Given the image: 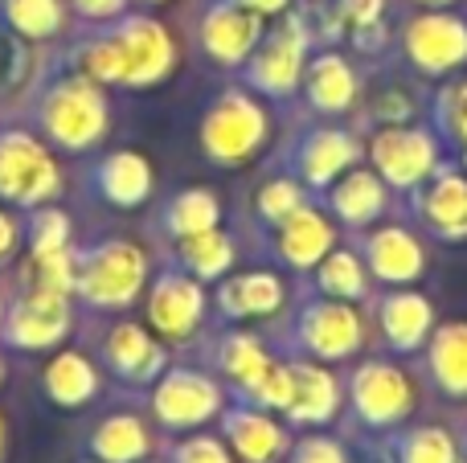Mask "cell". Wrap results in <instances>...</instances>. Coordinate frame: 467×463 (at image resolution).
I'll return each mask as SVG.
<instances>
[{
  "instance_id": "1f68e13d",
  "label": "cell",
  "mask_w": 467,
  "mask_h": 463,
  "mask_svg": "<svg viewBox=\"0 0 467 463\" xmlns=\"http://www.w3.org/2000/svg\"><path fill=\"white\" fill-rule=\"evenodd\" d=\"M320 292L332 300H361L365 295V267L357 254L348 251H328L320 262Z\"/></svg>"
},
{
  "instance_id": "9a60e30c",
  "label": "cell",
  "mask_w": 467,
  "mask_h": 463,
  "mask_svg": "<svg viewBox=\"0 0 467 463\" xmlns=\"http://www.w3.org/2000/svg\"><path fill=\"white\" fill-rule=\"evenodd\" d=\"M328 251H332V226L324 213L299 205L291 218L279 221V254L291 267H299V271L320 267Z\"/></svg>"
},
{
  "instance_id": "d6986e66",
  "label": "cell",
  "mask_w": 467,
  "mask_h": 463,
  "mask_svg": "<svg viewBox=\"0 0 467 463\" xmlns=\"http://www.w3.org/2000/svg\"><path fill=\"white\" fill-rule=\"evenodd\" d=\"M226 439L246 463H275L287 451V435L279 423H271L258 410H230L226 415Z\"/></svg>"
},
{
  "instance_id": "5bb4252c",
  "label": "cell",
  "mask_w": 467,
  "mask_h": 463,
  "mask_svg": "<svg viewBox=\"0 0 467 463\" xmlns=\"http://www.w3.org/2000/svg\"><path fill=\"white\" fill-rule=\"evenodd\" d=\"M258 37H263V16H258L254 8H242L238 0L210 8V16H205V25H202V41H205V49H210V57H218V62H226V66L242 62V57L258 46Z\"/></svg>"
},
{
  "instance_id": "4dcf8cb0",
  "label": "cell",
  "mask_w": 467,
  "mask_h": 463,
  "mask_svg": "<svg viewBox=\"0 0 467 463\" xmlns=\"http://www.w3.org/2000/svg\"><path fill=\"white\" fill-rule=\"evenodd\" d=\"M218 218H222V205L210 189H189L181 193L177 201L169 205V230L177 238H189V234H202V230H218Z\"/></svg>"
},
{
  "instance_id": "30bf717a",
  "label": "cell",
  "mask_w": 467,
  "mask_h": 463,
  "mask_svg": "<svg viewBox=\"0 0 467 463\" xmlns=\"http://www.w3.org/2000/svg\"><path fill=\"white\" fill-rule=\"evenodd\" d=\"M202 312H205L202 283H193L189 275L169 271V275H161L152 283V295H148V324L161 336L185 341V336L202 324Z\"/></svg>"
},
{
  "instance_id": "ba28073f",
  "label": "cell",
  "mask_w": 467,
  "mask_h": 463,
  "mask_svg": "<svg viewBox=\"0 0 467 463\" xmlns=\"http://www.w3.org/2000/svg\"><path fill=\"white\" fill-rule=\"evenodd\" d=\"M66 328H70V304H66V295L33 287L8 312L5 341L13 349H49V345H57L66 336Z\"/></svg>"
},
{
  "instance_id": "4316f807",
  "label": "cell",
  "mask_w": 467,
  "mask_h": 463,
  "mask_svg": "<svg viewBox=\"0 0 467 463\" xmlns=\"http://www.w3.org/2000/svg\"><path fill=\"white\" fill-rule=\"evenodd\" d=\"M431 374L439 390L467 398V324H443L431 336Z\"/></svg>"
},
{
  "instance_id": "52a82bcc",
  "label": "cell",
  "mask_w": 467,
  "mask_h": 463,
  "mask_svg": "<svg viewBox=\"0 0 467 463\" xmlns=\"http://www.w3.org/2000/svg\"><path fill=\"white\" fill-rule=\"evenodd\" d=\"M373 169H378L381 180L398 189H414L419 180H427L435 172V160H439V148L427 131L419 128H386L373 136Z\"/></svg>"
},
{
  "instance_id": "c3c4849f",
  "label": "cell",
  "mask_w": 467,
  "mask_h": 463,
  "mask_svg": "<svg viewBox=\"0 0 467 463\" xmlns=\"http://www.w3.org/2000/svg\"><path fill=\"white\" fill-rule=\"evenodd\" d=\"M0 459H5V418H0Z\"/></svg>"
},
{
  "instance_id": "277c9868",
  "label": "cell",
  "mask_w": 467,
  "mask_h": 463,
  "mask_svg": "<svg viewBox=\"0 0 467 463\" xmlns=\"http://www.w3.org/2000/svg\"><path fill=\"white\" fill-rule=\"evenodd\" d=\"M62 177L46 148L25 131L0 136V197L16 205H37L57 193Z\"/></svg>"
},
{
  "instance_id": "f6af8a7d",
  "label": "cell",
  "mask_w": 467,
  "mask_h": 463,
  "mask_svg": "<svg viewBox=\"0 0 467 463\" xmlns=\"http://www.w3.org/2000/svg\"><path fill=\"white\" fill-rule=\"evenodd\" d=\"M78 5V13H87V16H115L128 0H74Z\"/></svg>"
},
{
  "instance_id": "7dc6e473",
  "label": "cell",
  "mask_w": 467,
  "mask_h": 463,
  "mask_svg": "<svg viewBox=\"0 0 467 463\" xmlns=\"http://www.w3.org/2000/svg\"><path fill=\"white\" fill-rule=\"evenodd\" d=\"M242 8H254L258 16H266V13H283L287 8V0H238Z\"/></svg>"
},
{
  "instance_id": "8fae6325",
  "label": "cell",
  "mask_w": 467,
  "mask_h": 463,
  "mask_svg": "<svg viewBox=\"0 0 467 463\" xmlns=\"http://www.w3.org/2000/svg\"><path fill=\"white\" fill-rule=\"evenodd\" d=\"M406 49H410L414 66L427 74H443L467 62V25L460 16L427 13L406 29Z\"/></svg>"
},
{
  "instance_id": "ee69618b",
  "label": "cell",
  "mask_w": 467,
  "mask_h": 463,
  "mask_svg": "<svg viewBox=\"0 0 467 463\" xmlns=\"http://www.w3.org/2000/svg\"><path fill=\"white\" fill-rule=\"evenodd\" d=\"M447 123H451V131L467 144V82L447 95Z\"/></svg>"
},
{
  "instance_id": "f35d334b",
  "label": "cell",
  "mask_w": 467,
  "mask_h": 463,
  "mask_svg": "<svg viewBox=\"0 0 467 463\" xmlns=\"http://www.w3.org/2000/svg\"><path fill=\"white\" fill-rule=\"evenodd\" d=\"M299 205H304V189H299L296 180H271V185H263V193H258V213L271 221L291 218Z\"/></svg>"
},
{
  "instance_id": "5b68a950",
  "label": "cell",
  "mask_w": 467,
  "mask_h": 463,
  "mask_svg": "<svg viewBox=\"0 0 467 463\" xmlns=\"http://www.w3.org/2000/svg\"><path fill=\"white\" fill-rule=\"evenodd\" d=\"M111 37L123 54V82L128 87H152L177 62L169 29L161 21H152V16H128Z\"/></svg>"
},
{
  "instance_id": "b9f144b4",
  "label": "cell",
  "mask_w": 467,
  "mask_h": 463,
  "mask_svg": "<svg viewBox=\"0 0 467 463\" xmlns=\"http://www.w3.org/2000/svg\"><path fill=\"white\" fill-rule=\"evenodd\" d=\"M291 463H348V459H345V451H340V443L324 439V435H312V439H304L291 451Z\"/></svg>"
},
{
  "instance_id": "603a6c76",
  "label": "cell",
  "mask_w": 467,
  "mask_h": 463,
  "mask_svg": "<svg viewBox=\"0 0 467 463\" xmlns=\"http://www.w3.org/2000/svg\"><path fill=\"white\" fill-rule=\"evenodd\" d=\"M148 448H152V439H148L144 423H140L136 415L103 418V427H99L95 439H90V456L99 463H144Z\"/></svg>"
},
{
  "instance_id": "cb8c5ba5",
  "label": "cell",
  "mask_w": 467,
  "mask_h": 463,
  "mask_svg": "<svg viewBox=\"0 0 467 463\" xmlns=\"http://www.w3.org/2000/svg\"><path fill=\"white\" fill-rule=\"evenodd\" d=\"M307 95L320 111H348L357 98V74L340 54H320L307 66Z\"/></svg>"
},
{
  "instance_id": "ac0fdd59",
  "label": "cell",
  "mask_w": 467,
  "mask_h": 463,
  "mask_svg": "<svg viewBox=\"0 0 467 463\" xmlns=\"http://www.w3.org/2000/svg\"><path fill=\"white\" fill-rule=\"evenodd\" d=\"M95 189L111 205H119V210H136V205H144L148 193H152V169H148V160L136 152H115L99 164Z\"/></svg>"
},
{
  "instance_id": "8d00e7d4",
  "label": "cell",
  "mask_w": 467,
  "mask_h": 463,
  "mask_svg": "<svg viewBox=\"0 0 467 463\" xmlns=\"http://www.w3.org/2000/svg\"><path fill=\"white\" fill-rule=\"evenodd\" d=\"M246 394L266 410H287L296 398V374H291V365H271Z\"/></svg>"
},
{
  "instance_id": "d6a6232c",
  "label": "cell",
  "mask_w": 467,
  "mask_h": 463,
  "mask_svg": "<svg viewBox=\"0 0 467 463\" xmlns=\"http://www.w3.org/2000/svg\"><path fill=\"white\" fill-rule=\"evenodd\" d=\"M222 365H226V374L242 386V390H250V386L271 369V357L263 353V345H258L254 336L238 333V336H230V341L222 345Z\"/></svg>"
},
{
  "instance_id": "e0dca14e",
  "label": "cell",
  "mask_w": 467,
  "mask_h": 463,
  "mask_svg": "<svg viewBox=\"0 0 467 463\" xmlns=\"http://www.w3.org/2000/svg\"><path fill=\"white\" fill-rule=\"evenodd\" d=\"M107 365L128 382H152L164 369V349L140 324H119L107 336Z\"/></svg>"
},
{
  "instance_id": "484cf974",
  "label": "cell",
  "mask_w": 467,
  "mask_h": 463,
  "mask_svg": "<svg viewBox=\"0 0 467 463\" xmlns=\"http://www.w3.org/2000/svg\"><path fill=\"white\" fill-rule=\"evenodd\" d=\"M427 221L447 238H467V177L443 172L422 197Z\"/></svg>"
},
{
  "instance_id": "8992f818",
  "label": "cell",
  "mask_w": 467,
  "mask_h": 463,
  "mask_svg": "<svg viewBox=\"0 0 467 463\" xmlns=\"http://www.w3.org/2000/svg\"><path fill=\"white\" fill-rule=\"evenodd\" d=\"M152 410L169 431L202 427L222 410V390L193 369H169L152 394Z\"/></svg>"
},
{
  "instance_id": "e575fe53",
  "label": "cell",
  "mask_w": 467,
  "mask_h": 463,
  "mask_svg": "<svg viewBox=\"0 0 467 463\" xmlns=\"http://www.w3.org/2000/svg\"><path fill=\"white\" fill-rule=\"evenodd\" d=\"M398 459L402 463H460V451H455V439L443 427H422V431L402 439Z\"/></svg>"
},
{
  "instance_id": "f546056e",
  "label": "cell",
  "mask_w": 467,
  "mask_h": 463,
  "mask_svg": "<svg viewBox=\"0 0 467 463\" xmlns=\"http://www.w3.org/2000/svg\"><path fill=\"white\" fill-rule=\"evenodd\" d=\"M181 262L193 271L197 279H218L234 267V242L218 230H202V234L181 238Z\"/></svg>"
},
{
  "instance_id": "f907efd6",
  "label": "cell",
  "mask_w": 467,
  "mask_h": 463,
  "mask_svg": "<svg viewBox=\"0 0 467 463\" xmlns=\"http://www.w3.org/2000/svg\"><path fill=\"white\" fill-rule=\"evenodd\" d=\"M0 377H5V369H0Z\"/></svg>"
},
{
  "instance_id": "d4e9b609",
  "label": "cell",
  "mask_w": 467,
  "mask_h": 463,
  "mask_svg": "<svg viewBox=\"0 0 467 463\" xmlns=\"http://www.w3.org/2000/svg\"><path fill=\"white\" fill-rule=\"evenodd\" d=\"M283 304V283L271 271H250L222 287V312L226 316H271Z\"/></svg>"
},
{
  "instance_id": "ab89813d",
  "label": "cell",
  "mask_w": 467,
  "mask_h": 463,
  "mask_svg": "<svg viewBox=\"0 0 467 463\" xmlns=\"http://www.w3.org/2000/svg\"><path fill=\"white\" fill-rule=\"evenodd\" d=\"M70 246V218L62 210H41L33 218V254H49Z\"/></svg>"
},
{
  "instance_id": "2e32d148",
  "label": "cell",
  "mask_w": 467,
  "mask_h": 463,
  "mask_svg": "<svg viewBox=\"0 0 467 463\" xmlns=\"http://www.w3.org/2000/svg\"><path fill=\"white\" fill-rule=\"evenodd\" d=\"M365 254H369L373 275L386 279V283H410V279H419L422 267H427V254H422L419 238L398 226L378 230V234L369 238V246H365Z\"/></svg>"
},
{
  "instance_id": "d590c367",
  "label": "cell",
  "mask_w": 467,
  "mask_h": 463,
  "mask_svg": "<svg viewBox=\"0 0 467 463\" xmlns=\"http://www.w3.org/2000/svg\"><path fill=\"white\" fill-rule=\"evenodd\" d=\"M33 287H46V292H78V259L70 254V246L49 254H33Z\"/></svg>"
},
{
  "instance_id": "681fc988",
  "label": "cell",
  "mask_w": 467,
  "mask_h": 463,
  "mask_svg": "<svg viewBox=\"0 0 467 463\" xmlns=\"http://www.w3.org/2000/svg\"><path fill=\"white\" fill-rule=\"evenodd\" d=\"M422 5H451V0H422Z\"/></svg>"
},
{
  "instance_id": "9c48e42d",
  "label": "cell",
  "mask_w": 467,
  "mask_h": 463,
  "mask_svg": "<svg viewBox=\"0 0 467 463\" xmlns=\"http://www.w3.org/2000/svg\"><path fill=\"white\" fill-rule=\"evenodd\" d=\"M353 406L369 427H394L410 415L414 386L394 365H361L353 374Z\"/></svg>"
},
{
  "instance_id": "7402d4cb",
  "label": "cell",
  "mask_w": 467,
  "mask_h": 463,
  "mask_svg": "<svg viewBox=\"0 0 467 463\" xmlns=\"http://www.w3.org/2000/svg\"><path fill=\"white\" fill-rule=\"evenodd\" d=\"M291 374H296V398L287 406L291 423H328L340 406L337 377L320 365H291Z\"/></svg>"
},
{
  "instance_id": "f1b7e54d",
  "label": "cell",
  "mask_w": 467,
  "mask_h": 463,
  "mask_svg": "<svg viewBox=\"0 0 467 463\" xmlns=\"http://www.w3.org/2000/svg\"><path fill=\"white\" fill-rule=\"evenodd\" d=\"M99 390L95 365H90L82 353H62L46 365V394L57 406H82L90 402V394Z\"/></svg>"
},
{
  "instance_id": "6da1fadb",
  "label": "cell",
  "mask_w": 467,
  "mask_h": 463,
  "mask_svg": "<svg viewBox=\"0 0 467 463\" xmlns=\"http://www.w3.org/2000/svg\"><path fill=\"white\" fill-rule=\"evenodd\" d=\"M148 279V259L136 242H103L78 262V292L95 308H128Z\"/></svg>"
},
{
  "instance_id": "4fadbf2b",
  "label": "cell",
  "mask_w": 467,
  "mask_h": 463,
  "mask_svg": "<svg viewBox=\"0 0 467 463\" xmlns=\"http://www.w3.org/2000/svg\"><path fill=\"white\" fill-rule=\"evenodd\" d=\"M304 54H307L304 25L291 21L287 29H279L275 37L263 41V49L250 62V82L258 90H266V95H287L304 78Z\"/></svg>"
},
{
  "instance_id": "83f0119b",
  "label": "cell",
  "mask_w": 467,
  "mask_h": 463,
  "mask_svg": "<svg viewBox=\"0 0 467 463\" xmlns=\"http://www.w3.org/2000/svg\"><path fill=\"white\" fill-rule=\"evenodd\" d=\"M381 205H386V185H381L378 172L353 169L337 180V189H332V210H337L345 221H353V226L378 218Z\"/></svg>"
},
{
  "instance_id": "60d3db41",
  "label": "cell",
  "mask_w": 467,
  "mask_h": 463,
  "mask_svg": "<svg viewBox=\"0 0 467 463\" xmlns=\"http://www.w3.org/2000/svg\"><path fill=\"white\" fill-rule=\"evenodd\" d=\"M172 463H234V459H230V451L213 439V435H193V439L177 443Z\"/></svg>"
},
{
  "instance_id": "3957f363",
  "label": "cell",
  "mask_w": 467,
  "mask_h": 463,
  "mask_svg": "<svg viewBox=\"0 0 467 463\" xmlns=\"http://www.w3.org/2000/svg\"><path fill=\"white\" fill-rule=\"evenodd\" d=\"M41 128L62 148H87L107 131V103L90 78H70L54 87L41 103Z\"/></svg>"
},
{
  "instance_id": "44dd1931",
  "label": "cell",
  "mask_w": 467,
  "mask_h": 463,
  "mask_svg": "<svg viewBox=\"0 0 467 463\" xmlns=\"http://www.w3.org/2000/svg\"><path fill=\"white\" fill-rule=\"evenodd\" d=\"M381 328H386V341L394 349H419L431 336V328H435V312H431V304L422 295L398 292L386 295V304H381Z\"/></svg>"
},
{
  "instance_id": "836d02e7",
  "label": "cell",
  "mask_w": 467,
  "mask_h": 463,
  "mask_svg": "<svg viewBox=\"0 0 467 463\" xmlns=\"http://www.w3.org/2000/svg\"><path fill=\"white\" fill-rule=\"evenodd\" d=\"M5 16L16 33L25 37H54L62 25V8L57 0H5Z\"/></svg>"
},
{
  "instance_id": "74e56055",
  "label": "cell",
  "mask_w": 467,
  "mask_h": 463,
  "mask_svg": "<svg viewBox=\"0 0 467 463\" xmlns=\"http://www.w3.org/2000/svg\"><path fill=\"white\" fill-rule=\"evenodd\" d=\"M82 70L95 82H123V54H119V46H115V37H103V41H95V46H87Z\"/></svg>"
},
{
  "instance_id": "7a4b0ae2",
  "label": "cell",
  "mask_w": 467,
  "mask_h": 463,
  "mask_svg": "<svg viewBox=\"0 0 467 463\" xmlns=\"http://www.w3.org/2000/svg\"><path fill=\"white\" fill-rule=\"evenodd\" d=\"M266 139V111L242 90H226L202 123V144L218 164H242Z\"/></svg>"
},
{
  "instance_id": "7c38bea8",
  "label": "cell",
  "mask_w": 467,
  "mask_h": 463,
  "mask_svg": "<svg viewBox=\"0 0 467 463\" xmlns=\"http://www.w3.org/2000/svg\"><path fill=\"white\" fill-rule=\"evenodd\" d=\"M299 336L304 345L324 361H345L361 349V316L353 312L348 300L312 304L299 320Z\"/></svg>"
},
{
  "instance_id": "7bdbcfd3",
  "label": "cell",
  "mask_w": 467,
  "mask_h": 463,
  "mask_svg": "<svg viewBox=\"0 0 467 463\" xmlns=\"http://www.w3.org/2000/svg\"><path fill=\"white\" fill-rule=\"evenodd\" d=\"M340 16L348 25H357V29H369L381 16V0H340Z\"/></svg>"
},
{
  "instance_id": "ffe728a7",
  "label": "cell",
  "mask_w": 467,
  "mask_h": 463,
  "mask_svg": "<svg viewBox=\"0 0 467 463\" xmlns=\"http://www.w3.org/2000/svg\"><path fill=\"white\" fill-rule=\"evenodd\" d=\"M353 160H357V144L345 131H316L299 148V169H304L307 185H332V180L345 177V169H353Z\"/></svg>"
},
{
  "instance_id": "bcb514c9",
  "label": "cell",
  "mask_w": 467,
  "mask_h": 463,
  "mask_svg": "<svg viewBox=\"0 0 467 463\" xmlns=\"http://www.w3.org/2000/svg\"><path fill=\"white\" fill-rule=\"evenodd\" d=\"M13 246H16V221L0 210V259H8V254H13Z\"/></svg>"
}]
</instances>
